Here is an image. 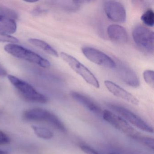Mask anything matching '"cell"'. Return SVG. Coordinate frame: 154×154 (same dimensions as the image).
<instances>
[{
  "instance_id": "6da1fadb",
  "label": "cell",
  "mask_w": 154,
  "mask_h": 154,
  "mask_svg": "<svg viewBox=\"0 0 154 154\" xmlns=\"http://www.w3.org/2000/svg\"><path fill=\"white\" fill-rule=\"evenodd\" d=\"M23 118L29 121L44 122L63 133L67 132L66 128L59 118L47 110L40 108L30 109L23 112Z\"/></svg>"
},
{
  "instance_id": "7a4b0ae2",
  "label": "cell",
  "mask_w": 154,
  "mask_h": 154,
  "mask_svg": "<svg viewBox=\"0 0 154 154\" xmlns=\"http://www.w3.org/2000/svg\"><path fill=\"white\" fill-rule=\"evenodd\" d=\"M5 51L15 57L38 65L43 68L50 67L48 60L35 52L15 44H9L4 47Z\"/></svg>"
},
{
  "instance_id": "3957f363",
  "label": "cell",
  "mask_w": 154,
  "mask_h": 154,
  "mask_svg": "<svg viewBox=\"0 0 154 154\" xmlns=\"http://www.w3.org/2000/svg\"><path fill=\"white\" fill-rule=\"evenodd\" d=\"M8 78L11 84L26 100L38 103H45L47 102V98L45 95L38 92L32 85L26 82L11 75H8Z\"/></svg>"
},
{
  "instance_id": "277c9868",
  "label": "cell",
  "mask_w": 154,
  "mask_h": 154,
  "mask_svg": "<svg viewBox=\"0 0 154 154\" xmlns=\"http://www.w3.org/2000/svg\"><path fill=\"white\" fill-rule=\"evenodd\" d=\"M60 57L74 72L81 75L86 82L95 88L100 87L99 82L94 75L76 58L64 52L61 53Z\"/></svg>"
},
{
  "instance_id": "5b68a950",
  "label": "cell",
  "mask_w": 154,
  "mask_h": 154,
  "mask_svg": "<svg viewBox=\"0 0 154 154\" xmlns=\"http://www.w3.org/2000/svg\"><path fill=\"white\" fill-rule=\"evenodd\" d=\"M102 117L115 128L134 139L138 140L142 135L141 133L133 128L125 120L110 111L108 110L103 111Z\"/></svg>"
},
{
  "instance_id": "8992f818",
  "label": "cell",
  "mask_w": 154,
  "mask_h": 154,
  "mask_svg": "<svg viewBox=\"0 0 154 154\" xmlns=\"http://www.w3.org/2000/svg\"><path fill=\"white\" fill-rule=\"evenodd\" d=\"M133 40L142 50L149 54L154 52V32L146 27L138 25L132 31Z\"/></svg>"
},
{
  "instance_id": "52a82bcc",
  "label": "cell",
  "mask_w": 154,
  "mask_h": 154,
  "mask_svg": "<svg viewBox=\"0 0 154 154\" xmlns=\"http://www.w3.org/2000/svg\"><path fill=\"white\" fill-rule=\"evenodd\" d=\"M108 106L111 109L119 113L135 127L144 131L153 133L154 130L150 125L129 110L117 104L110 103L108 104Z\"/></svg>"
},
{
  "instance_id": "ba28073f",
  "label": "cell",
  "mask_w": 154,
  "mask_h": 154,
  "mask_svg": "<svg viewBox=\"0 0 154 154\" xmlns=\"http://www.w3.org/2000/svg\"><path fill=\"white\" fill-rule=\"evenodd\" d=\"M85 56L96 64L108 68H115V61L103 52L92 48H83L82 49Z\"/></svg>"
},
{
  "instance_id": "9c48e42d",
  "label": "cell",
  "mask_w": 154,
  "mask_h": 154,
  "mask_svg": "<svg viewBox=\"0 0 154 154\" xmlns=\"http://www.w3.org/2000/svg\"><path fill=\"white\" fill-rule=\"evenodd\" d=\"M104 10L106 16L110 20L119 23L126 21V10L120 2L116 1H105Z\"/></svg>"
},
{
  "instance_id": "30bf717a",
  "label": "cell",
  "mask_w": 154,
  "mask_h": 154,
  "mask_svg": "<svg viewBox=\"0 0 154 154\" xmlns=\"http://www.w3.org/2000/svg\"><path fill=\"white\" fill-rule=\"evenodd\" d=\"M117 73L119 77L126 84L137 88L140 85V82L136 73L129 66L120 61L116 63Z\"/></svg>"
},
{
  "instance_id": "8fae6325",
  "label": "cell",
  "mask_w": 154,
  "mask_h": 154,
  "mask_svg": "<svg viewBox=\"0 0 154 154\" xmlns=\"http://www.w3.org/2000/svg\"><path fill=\"white\" fill-rule=\"evenodd\" d=\"M104 85L110 92L128 102L134 105H137L139 101L134 95L130 93L118 85L109 81H105Z\"/></svg>"
},
{
  "instance_id": "7c38bea8",
  "label": "cell",
  "mask_w": 154,
  "mask_h": 154,
  "mask_svg": "<svg viewBox=\"0 0 154 154\" xmlns=\"http://www.w3.org/2000/svg\"><path fill=\"white\" fill-rule=\"evenodd\" d=\"M71 96L74 100L82 105L92 113L100 117H102L103 111L100 107L89 97L77 92H72Z\"/></svg>"
},
{
  "instance_id": "4fadbf2b",
  "label": "cell",
  "mask_w": 154,
  "mask_h": 154,
  "mask_svg": "<svg viewBox=\"0 0 154 154\" xmlns=\"http://www.w3.org/2000/svg\"><path fill=\"white\" fill-rule=\"evenodd\" d=\"M108 36L117 44L124 45L128 41V35L125 29L118 25H110L107 29Z\"/></svg>"
},
{
  "instance_id": "5bb4252c",
  "label": "cell",
  "mask_w": 154,
  "mask_h": 154,
  "mask_svg": "<svg viewBox=\"0 0 154 154\" xmlns=\"http://www.w3.org/2000/svg\"><path fill=\"white\" fill-rule=\"evenodd\" d=\"M17 30V23L14 20L0 15V32L10 35L14 34Z\"/></svg>"
},
{
  "instance_id": "9a60e30c",
  "label": "cell",
  "mask_w": 154,
  "mask_h": 154,
  "mask_svg": "<svg viewBox=\"0 0 154 154\" xmlns=\"http://www.w3.org/2000/svg\"><path fill=\"white\" fill-rule=\"evenodd\" d=\"M29 42L33 45L41 48V49L46 52L48 54L55 57H58L57 52L50 45L46 43L43 40L36 38H30L29 39Z\"/></svg>"
},
{
  "instance_id": "2e32d148",
  "label": "cell",
  "mask_w": 154,
  "mask_h": 154,
  "mask_svg": "<svg viewBox=\"0 0 154 154\" xmlns=\"http://www.w3.org/2000/svg\"><path fill=\"white\" fill-rule=\"evenodd\" d=\"M32 128L34 131L35 134L40 138L49 140L52 139L54 137V133L50 130L46 128L38 126H32Z\"/></svg>"
},
{
  "instance_id": "e0dca14e",
  "label": "cell",
  "mask_w": 154,
  "mask_h": 154,
  "mask_svg": "<svg viewBox=\"0 0 154 154\" xmlns=\"http://www.w3.org/2000/svg\"><path fill=\"white\" fill-rule=\"evenodd\" d=\"M141 20L146 26L153 27L154 24V13L153 11L149 9L145 11L141 16Z\"/></svg>"
},
{
  "instance_id": "ac0fdd59",
  "label": "cell",
  "mask_w": 154,
  "mask_h": 154,
  "mask_svg": "<svg viewBox=\"0 0 154 154\" xmlns=\"http://www.w3.org/2000/svg\"><path fill=\"white\" fill-rule=\"evenodd\" d=\"M143 77L146 82L149 86L154 87V72L151 70H146L143 72Z\"/></svg>"
},
{
  "instance_id": "d6986e66",
  "label": "cell",
  "mask_w": 154,
  "mask_h": 154,
  "mask_svg": "<svg viewBox=\"0 0 154 154\" xmlns=\"http://www.w3.org/2000/svg\"><path fill=\"white\" fill-rule=\"evenodd\" d=\"M0 42H7L11 44H16V43H18L19 40L14 37L5 35L0 32Z\"/></svg>"
},
{
  "instance_id": "ffe728a7",
  "label": "cell",
  "mask_w": 154,
  "mask_h": 154,
  "mask_svg": "<svg viewBox=\"0 0 154 154\" xmlns=\"http://www.w3.org/2000/svg\"><path fill=\"white\" fill-rule=\"evenodd\" d=\"M138 141H139L140 142L142 143V144H144L146 146H147L150 148L154 149V140L153 138L146 137V136L142 135V136L139 138Z\"/></svg>"
},
{
  "instance_id": "44dd1931",
  "label": "cell",
  "mask_w": 154,
  "mask_h": 154,
  "mask_svg": "<svg viewBox=\"0 0 154 154\" xmlns=\"http://www.w3.org/2000/svg\"><path fill=\"white\" fill-rule=\"evenodd\" d=\"M10 138L5 132L0 130V145H5L10 143Z\"/></svg>"
},
{
  "instance_id": "7402d4cb",
  "label": "cell",
  "mask_w": 154,
  "mask_h": 154,
  "mask_svg": "<svg viewBox=\"0 0 154 154\" xmlns=\"http://www.w3.org/2000/svg\"><path fill=\"white\" fill-rule=\"evenodd\" d=\"M82 150L86 154H100L95 149L91 148L89 146L85 145H81L80 146Z\"/></svg>"
},
{
  "instance_id": "603a6c76",
  "label": "cell",
  "mask_w": 154,
  "mask_h": 154,
  "mask_svg": "<svg viewBox=\"0 0 154 154\" xmlns=\"http://www.w3.org/2000/svg\"><path fill=\"white\" fill-rule=\"evenodd\" d=\"M7 75V72L3 67L0 65V76H4Z\"/></svg>"
},
{
  "instance_id": "cb8c5ba5",
  "label": "cell",
  "mask_w": 154,
  "mask_h": 154,
  "mask_svg": "<svg viewBox=\"0 0 154 154\" xmlns=\"http://www.w3.org/2000/svg\"><path fill=\"white\" fill-rule=\"evenodd\" d=\"M38 1L37 0H26L25 2H28V3H34V2H37Z\"/></svg>"
},
{
  "instance_id": "d4e9b609",
  "label": "cell",
  "mask_w": 154,
  "mask_h": 154,
  "mask_svg": "<svg viewBox=\"0 0 154 154\" xmlns=\"http://www.w3.org/2000/svg\"><path fill=\"white\" fill-rule=\"evenodd\" d=\"M0 154H8V153L7 151L0 149Z\"/></svg>"
},
{
  "instance_id": "484cf974",
  "label": "cell",
  "mask_w": 154,
  "mask_h": 154,
  "mask_svg": "<svg viewBox=\"0 0 154 154\" xmlns=\"http://www.w3.org/2000/svg\"><path fill=\"white\" fill-rule=\"evenodd\" d=\"M113 154V153H112V154Z\"/></svg>"
}]
</instances>
